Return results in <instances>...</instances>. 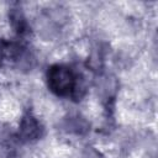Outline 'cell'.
Returning a JSON list of instances; mask_svg holds the SVG:
<instances>
[{
	"label": "cell",
	"instance_id": "cell-1",
	"mask_svg": "<svg viewBox=\"0 0 158 158\" xmlns=\"http://www.w3.org/2000/svg\"><path fill=\"white\" fill-rule=\"evenodd\" d=\"M47 85L57 96H72L80 100L85 93V86L79 75L67 65L54 64L47 70Z\"/></svg>",
	"mask_w": 158,
	"mask_h": 158
},
{
	"label": "cell",
	"instance_id": "cell-2",
	"mask_svg": "<svg viewBox=\"0 0 158 158\" xmlns=\"http://www.w3.org/2000/svg\"><path fill=\"white\" fill-rule=\"evenodd\" d=\"M41 132H42V128L37 118L30 112L25 114L23 117L21 118L20 128H19V135L21 139L27 142L35 141L41 137Z\"/></svg>",
	"mask_w": 158,
	"mask_h": 158
},
{
	"label": "cell",
	"instance_id": "cell-3",
	"mask_svg": "<svg viewBox=\"0 0 158 158\" xmlns=\"http://www.w3.org/2000/svg\"><path fill=\"white\" fill-rule=\"evenodd\" d=\"M10 20L12 23V27L19 35H25L27 32V22L22 15L21 11L19 10H12L10 12Z\"/></svg>",
	"mask_w": 158,
	"mask_h": 158
}]
</instances>
